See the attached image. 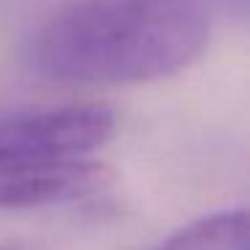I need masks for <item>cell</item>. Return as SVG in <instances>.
I'll return each instance as SVG.
<instances>
[{"instance_id":"6da1fadb","label":"cell","mask_w":250,"mask_h":250,"mask_svg":"<svg viewBox=\"0 0 250 250\" xmlns=\"http://www.w3.org/2000/svg\"><path fill=\"white\" fill-rule=\"evenodd\" d=\"M207 41L202 0H73L35 30L27 62L43 81L126 86L180 73Z\"/></svg>"},{"instance_id":"7a4b0ae2","label":"cell","mask_w":250,"mask_h":250,"mask_svg":"<svg viewBox=\"0 0 250 250\" xmlns=\"http://www.w3.org/2000/svg\"><path fill=\"white\" fill-rule=\"evenodd\" d=\"M113 132L116 113L105 105H62L0 119V172L81 162Z\"/></svg>"},{"instance_id":"3957f363","label":"cell","mask_w":250,"mask_h":250,"mask_svg":"<svg viewBox=\"0 0 250 250\" xmlns=\"http://www.w3.org/2000/svg\"><path fill=\"white\" fill-rule=\"evenodd\" d=\"M108 180V167L89 159L35 169H8L0 172V207H41L83 199L103 191Z\"/></svg>"},{"instance_id":"277c9868","label":"cell","mask_w":250,"mask_h":250,"mask_svg":"<svg viewBox=\"0 0 250 250\" xmlns=\"http://www.w3.org/2000/svg\"><path fill=\"white\" fill-rule=\"evenodd\" d=\"M159 250H248L245 210L215 212L175 231Z\"/></svg>"},{"instance_id":"5b68a950","label":"cell","mask_w":250,"mask_h":250,"mask_svg":"<svg viewBox=\"0 0 250 250\" xmlns=\"http://www.w3.org/2000/svg\"><path fill=\"white\" fill-rule=\"evenodd\" d=\"M0 250H22V248H14V245H0Z\"/></svg>"}]
</instances>
